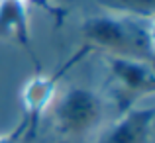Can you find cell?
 I'll list each match as a JSON object with an SVG mask.
<instances>
[{
	"instance_id": "3957f363",
	"label": "cell",
	"mask_w": 155,
	"mask_h": 143,
	"mask_svg": "<svg viewBox=\"0 0 155 143\" xmlns=\"http://www.w3.org/2000/svg\"><path fill=\"white\" fill-rule=\"evenodd\" d=\"M104 57L114 84L120 88V92L126 98L136 100V98H143L145 94L153 92L155 79H153L151 61L134 59V57H116V55H104Z\"/></svg>"
},
{
	"instance_id": "5b68a950",
	"label": "cell",
	"mask_w": 155,
	"mask_h": 143,
	"mask_svg": "<svg viewBox=\"0 0 155 143\" xmlns=\"http://www.w3.org/2000/svg\"><path fill=\"white\" fill-rule=\"evenodd\" d=\"M0 35L14 37L20 43H28V14L24 0L0 2Z\"/></svg>"
},
{
	"instance_id": "6da1fadb",
	"label": "cell",
	"mask_w": 155,
	"mask_h": 143,
	"mask_svg": "<svg viewBox=\"0 0 155 143\" xmlns=\"http://www.w3.org/2000/svg\"><path fill=\"white\" fill-rule=\"evenodd\" d=\"M81 34L88 47L104 55L143 61H151L153 57L151 20L143 24L141 16H92L83 22Z\"/></svg>"
},
{
	"instance_id": "7a4b0ae2",
	"label": "cell",
	"mask_w": 155,
	"mask_h": 143,
	"mask_svg": "<svg viewBox=\"0 0 155 143\" xmlns=\"http://www.w3.org/2000/svg\"><path fill=\"white\" fill-rule=\"evenodd\" d=\"M106 100L91 86H69L51 106L53 124L67 139H87L94 135L106 120Z\"/></svg>"
},
{
	"instance_id": "277c9868",
	"label": "cell",
	"mask_w": 155,
	"mask_h": 143,
	"mask_svg": "<svg viewBox=\"0 0 155 143\" xmlns=\"http://www.w3.org/2000/svg\"><path fill=\"white\" fill-rule=\"evenodd\" d=\"M153 106L134 108L98 135L94 143H153Z\"/></svg>"
}]
</instances>
